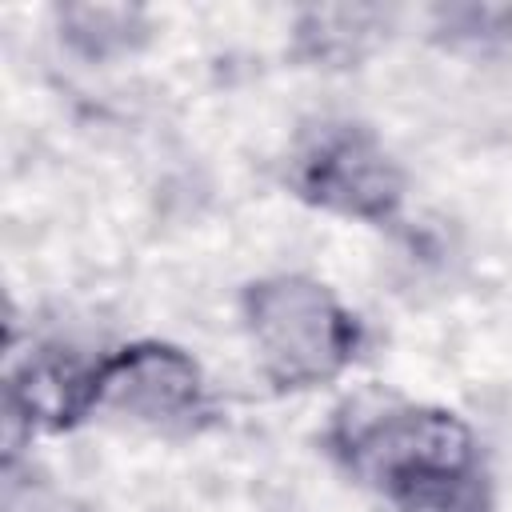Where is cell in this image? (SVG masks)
Wrapping results in <instances>:
<instances>
[{
    "instance_id": "1",
    "label": "cell",
    "mask_w": 512,
    "mask_h": 512,
    "mask_svg": "<svg viewBox=\"0 0 512 512\" xmlns=\"http://www.w3.org/2000/svg\"><path fill=\"white\" fill-rule=\"evenodd\" d=\"M252 340L272 380L304 388L336 376L356 348L352 316L312 280L276 276L244 300Z\"/></svg>"
},
{
    "instance_id": "2",
    "label": "cell",
    "mask_w": 512,
    "mask_h": 512,
    "mask_svg": "<svg viewBox=\"0 0 512 512\" xmlns=\"http://www.w3.org/2000/svg\"><path fill=\"white\" fill-rule=\"evenodd\" d=\"M336 448L356 472L380 480L396 496L436 476L472 472V436L448 412L356 404L336 428Z\"/></svg>"
},
{
    "instance_id": "3",
    "label": "cell",
    "mask_w": 512,
    "mask_h": 512,
    "mask_svg": "<svg viewBox=\"0 0 512 512\" xmlns=\"http://www.w3.org/2000/svg\"><path fill=\"white\" fill-rule=\"evenodd\" d=\"M296 184L308 200L364 220H384L400 204L396 164L360 128L320 132L296 164Z\"/></svg>"
},
{
    "instance_id": "4",
    "label": "cell",
    "mask_w": 512,
    "mask_h": 512,
    "mask_svg": "<svg viewBox=\"0 0 512 512\" xmlns=\"http://www.w3.org/2000/svg\"><path fill=\"white\" fill-rule=\"evenodd\" d=\"M92 404L128 412L136 420H184L200 404L196 364L164 344H136L92 372Z\"/></svg>"
},
{
    "instance_id": "5",
    "label": "cell",
    "mask_w": 512,
    "mask_h": 512,
    "mask_svg": "<svg viewBox=\"0 0 512 512\" xmlns=\"http://www.w3.org/2000/svg\"><path fill=\"white\" fill-rule=\"evenodd\" d=\"M60 28L80 56L108 60L116 52H128L140 40V12L116 8V4H76L60 12Z\"/></svg>"
},
{
    "instance_id": "6",
    "label": "cell",
    "mask_w": 512,
    "mask_h": 512,
    "mask_svg": "<svg viewBox=\"0 0 512 512\" xmlns=\"http://www.w3.org/2000/svg\"><path fill=\"white\" fill-rule=\"evenodd\" d=\"M376 20V12H364V8H336V12H316V28L320 32H304L316 40V52L320 56H352L360 52V40L372 32L368 24Z\"/></svg>"
}]
</instances>
